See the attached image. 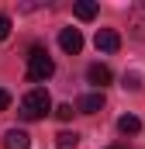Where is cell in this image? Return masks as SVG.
I'll return each mask as SVG.
<instances>
[{"label":"cell","mask_w":145,"mask_h":149,"mask_svg":"<svg viewBox=\"0 0 145 149\" xmlns=\"http://www.w3.org/2000/svg\"><path fill=\"white\" fill-rule=\"evenodd\" d=\"M79 146V135L76 132H59L55 135V149H76Z\"/></svg>","instance_id":"11"},{"label":"cell","mask_w":145,"mask_h":149,"mask_svg":"<svg viewBox=\"0 0 145 149\" xmlns=\"http://www.w3.org/2000/svg\"><path fill=\"white\" fill-rule=\"evenodd\" d=\"M117 132H121V135H138V132H142V121H138L135 114H121V118H117Z\"/></svg>","instance_id":"9"},{"label":"cell","mask_w":145,"mask_h":149,"mask_svg":"<svg viewBox=\"0 0 145 149\" xmlns=\"http://www.w3.org/2000/svg\"><path fill=\"white\" fill-rule=\"evenodd\" d=\"M59 45H62L69 56H76V52L83 49V35H79V28H62V31H59Z\"/></svg>","instance_id":"5"},{"label":"cell","mask_w":145,"mask_h":149,"mask_svg":"<svg viewBox=\"0 0 145 149\" xmlns=\"http://www.w3.org/2000/svg\"><path fill=\"white\" fill-rule=\"evenodd\" d=\"M93 42H97V49H100V52H117V49H121V35H117V31H110V28H100Z\"/></svg>","instance_id":"7"},{"label":"cell","mask_w":145,"mask_h":149,"mask_svg":"<svg viewBox=\"0 0 145 149\" xmlns=\"http://www.w3.org/2000/svg\"><path fill=\"white\" fill-rule=\"evenodd\" d=\"M3 38H10V17L7 14H0V42Z\"/></svg>","instance_id":"14"},{"label":"cell","mask_w":145,"mask_h":149,"mask_svg":"<svg viewBox=\"0 0 145 149\" xmlns=\"http://www.w3.org/2000/svg\"><path fill=\"white\" fill-rule=\"evenodd\" d=\"M124 87H128V90H142V73H135V70L124 73Z\"/></svg>","instance_id":"12"},{"label":"cell","mask_w":145,"mask_h":149,"mask_svg":"<svg viewBox=\"0 0 145 149\" xmlns=\"http://www.w3.org/2000/svg\"><path fill=\"white\" fill-rule=\"evenodd\" d=\"M52 73H55L52 56H48L45 49H31V56H28V80H31V83H41V80H48Z\"/></svg>","instance_id":"2"},{"label":"cell","mask_w":145,"mask_h":149,"mask_svg":"<svg viewBox=\"0 0 145 149\" xmlns=\"http://www.w3.org/2000/svg\"><path fill=\"white\" fill-rule=\"evenodd\" d=\"M72 14H76L79 21H93V17H97V3H93V0H79V3L72 7Z\"/></svg>","instance_id":"10"},{"label":"cell","mask_w":145,"mask_h":149,"mask_svg":"<svg viewBox=\"0 0 145 149\" xmlns=\"http://www.w3.org/2000/svg\"><path fill=\"white\" fill-rule=\"evenodd\" d=\"M55 118H59V121H69L72 118V104H59V108H55Z\"/></svg>","instance_id":"13"},{"label":"cell","mask_w":145,"mask_h":149,"mask_svg":"<svg viewBox=\"0 0 145 149\" xmlns=\"http://www.w3.org/2000/svg\"><path fill=\"white\" fill-rule=\"evenodd\" d=\"M128 31L145 42V3H135V7H131V14H128Z\"/></svg>","instance_id":"4"},{"label":"cell","mask_w":145,"mask_h":149,"mask_svg":"<svg viewBox=\"0 0 145 149\" xmlns=\"http://www.w3.org/2000/svg\"><path fill=\"white\" fill-rule=\"evenodd\" d=\"M86 80H90L93 87H107L110 80H114V73H110V70L104 66V63H93V66L86 70Z\"/></svg>","instance_id":"8"},{"label":"cell","mask_w":145,"mask_h":149,"mask_svg":"<svg viewBox=\"0 0 145 149\" xmlns=\"http://www.w3.org/2000/svg\"><path fill=\"white\" fill-rule=\"evenodd\" d=\"M107 149H124V146H107Z\"/></svg>","instance_id":"16"},{"label":"cell","mask_w":145,"mask_h":149,"mask_svg":"<svg viewBox=\"0 0 145 149\" xmlns=\"http://www.w3.org/2000/svg\"><path fill=\"white\" fill-rule=\"evenodd\" d=\"M48 111H52V97H48L45 87L28 90V94L21 97V104H17V114H21L24 121H38V118H45Z\"/></svg>","instance_id":"1"},{"label":"cell","mask_w":145,"mask_h":149,"mask_svg":"<svg viewBox=\"0 0 145 149\" xmlns=\"http://www.w3.org/2000/svg\"><path fill=\"white\" fill-rule=\"evenodd\" d=\"M7 104H10V94H7V90L0 87V111H7Z\"/></svg>","instance_id":"15"},{"label":"cell","mask_w":145,"mask_h":149,"mask_svg":"<svg viewBox=\"0 0 145 149\" xmlns=\"http://www.w3.org/2000/svg\"><path fill=\"white\" fill-rule=\"evenodd\" d=\"M76 111L79 114H97V111H104V94L97 90V94H83L79 101H76Z\"/></svg>","instance_id":"6"},{"label":"cell","mask_w":145,"mask_h":149,"mask_svg":"<svg viewBox=\"0 0 145 149\" xmlns=\"http://www.w3.org/2000/svg\"><path fill=\"white\" fill-rule=\"evenodd\" d=\"M3 149H31V135L24 128H7L3 132Z\"/></svg>","instance_id":"3"}]
</instances>
